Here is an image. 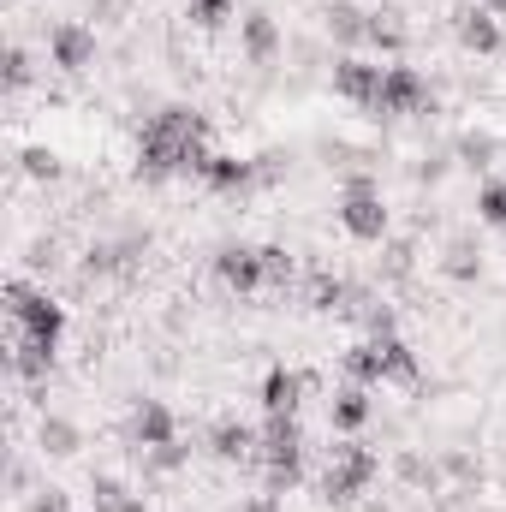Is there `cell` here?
Here are the masks:
<instances>
[{
    "label": "cell",
    "instance_id": "d6986e66",
    "mask_svg": "<svg viewBox=\"0 0 506 512\" xmlns=\"http://www.w3.org/2000/svg\"><path fill=\"white\" fill-rule=\"evenodd\" d=\"M441 268H447L453 280H477V274H483V251H477L471 239H453V245H447V262H441Z\"/></svg>",
    "mask_w": 506,
    "mask_h": 512
},
{
    "label": "cell",
    "instance_id": "cb8c5ba5",
    "mask_svg": "<svg viewBox=\"0 0 506 512\" xmlns=\"http://www.w3.org/2000/svg\"><path fill=\"white\" fill-rule=\"evenodd\" d=\"M24 173H30V179H54V173H60V161H54L48 149H30V155H24Z\"/></svg>",
    "mask_w": 506,
    "mask_h": 512
},
{
    "label": "cell",
    "instance_id": "d4e9b609",
    "mask_svg": "<svg viewBox=\"0 0 506 512\" xmlns=\"http://www.w3.org/2000/svg\"><path fill=\"white\" fill-rule=\"evenodd\" d=\"M6 78H12V90H24V84H30V54H24V48H12V60H6Z\"/></svg>",
    "mask_w": 506,
    "mask_h": 512
},
{
    "label": "cell",
    "instance_id": "e0dca14e",
    "mask_svg": "<svg viewBox=\"0 0 506 512\" xmlns=\"http://www.w3.org/2000/svg\"><path fill=\"white\" fill-rule=\"evenodd\" d=\"M36 441H42V453H54V459H72V453L84 447V429H78V423H66V417H42Z\"/></svg>",
    "mask_w": 506,
    "mask_h": 512
},
{
    "label": "cell",
    "instance_id": "5b68a950",
    "mask_svg": "<svg viewBox=\"0 0 506 512\" xmlns=\"http://www.w3.org/2000/svg\"><path fill=\"white\" fill-rule=\"evenodd\" d=\"M423 108H435V90H429V78L417 72V66H387L381 72V102L376 114H423Z\"/></svg>",
    "mask_w": 506,
    "mask_h": 512
},
{
    "label": "cell",
    "instance_id": "83f0119b",
    "mask_svg": "<svg viewBox=\"0 0 506 512\" xmlns=\"http://www.w3.org/2000/svg\"><path fill=\"white\" fill-rule=\"evenodd\" d=\"M60 512H72V507H60Z\"/></svg>",
    "mask_w": 506,
    "mask_h": 512
},
{
    "label": "cell",
    "instance_id": "52a82bcc",
    "mask_svg": "<svg viewBox=\"0 0 506 512\" xmlns=\"http://www.w3.org/2000/svg\"><path fill=\"white\" fill-rule=\"evenodd\" d=\"M381 72H387V66L364 60V54H340V60H334V96L352 102V108H376L381 102Z\"/></svg>",
    "mask_w": 506,
    "mask_h": 512
},
{
    "label": "cell",
    "instance_id": "7a4b0ae2",
    "mask_svg": "<svg viewBox=\"0 0 506 512\" xmlns=\"http://www.w3.org/2000/svg\"><path fill=\"white\" fill-rule=\"evenodd\" d=\"M346 376L364 387H387V382H417V358H411V346L399 340V334H387V340H358L352 352H346Z\"/></svg>",
    "mask_w": 506,
    "mask_h": 512
},
{
    "label": "cell",
    "instance_id": "44dd1931",
    "mask_svg": "<svg viewBox=\"0 0 506 512\" xmlns=\"http://www.w3.org/2000/svg\"><path fill=\"white\" fill-rule=\"evenodd\" d=\"M90 495H96V512H120L131 501V489L120 483V477H96V483H90Z\"/></svg>",
    "mask_w": 506,
    "mask_h": 512
},
{
    "label": "cell",
    "instance_id": "ba28073f",
    "mask_svg": "<svg viewBox=\"0 0 506 512\" xmlns=\"http://www.w3.org/2000/svg\"><path fill=\"white\" fill-rule=\"evenodd\" d=\"M215 274H221V286H233V292H262V286H268L262 251H245V245H227V251L215 256Z\"/></svg>",
    "mask_w": 506,
    "mask_h": 512
},
{
    "label": "cell",
    "instance_id": "4fadbf2b",
    "mask_svg": "<svg viewBox=\"0 0 506 512\" xmlns=\"http://www.w3.org/2000/svg\"><path fill=\"white\" fill-rule=\"evenodd\" d=\"M298 399H304V376L298 370L274 364L262 376V417H298Z\"/></svg>",
    "mask_w": 506,
    "mask_h": 512
},
{
    "label": "cell",
    "instance_id": "603a6c76",
    "mask_svg": "<svg viewBox=\"0 0 506 512\" xmlns=\"http://www.w3.org/2000/svg\"><path fill=\"white\" fill-rule=\"evenodd\" d=\"M459 155H465L471 167H489V155H495V137H489V131H465V137H459Z\"/></svg>",
    "mask_w": 506,
    "mask_h": 512
},
{
    "label": "cell",
    "instance_id": "8992f818",
    "mask_svg": "<svg viewBox=\"0 0 506 512\" xmlns=\"http://www.w3.org/2000/svg\"><path fill=\"white\" fill-rule=\"evenodd\" d=\"M48 60H54L60 72H84V66H96V24H84V18H60V24L48 30Z\"/></svg>",
    "mask_w": 506,
    "mask_h": 512
},
{
    "label": "cell",
    "instance_id": "9a60e30c",
    "mask_svg": "<svg viewBox=\"0 0 506 512\" xmlns=\"http://www.w3.org/2000/svg\"><path fill=\"white\" fill-rule=\"evenodd\" d=\"M328 36H334L340 48H364V42H370V12H358L352 0H334V6H328Z\"/></svg>",
    "mask_w": 506,
    "mask_h": 512
},
{
    "label": "cell",
    "instance_id": "7402d4cb",
    "mask_svg": "<svg viewBox=\"0 0 506 512\" xmlns=\"http://www.w3.org/2000/svg\"><path fill=\"white\" fill-rule=\"evenodd\" d=\"M185 12H191V18H197L203 30H221V24L233 18V0H191Z\"/></svg>",
    "mask_w": 506,
    "mask_h": 512
},
{
    "label": "cell",
    "instance_id": "9c48e42d",
    "mask_svg": "<svg viewBox=\"0 0 506 512\" xmlns=\"http://www.w3.org/2000/svg\"><path fill=\"white\" fill-rule=\"evenodd\" d=\"M239 48H245L251 66H274L280 48H286V36H280V24H274L268 12H245V18H239Z\"/></svg>",
    "mask_w": 506,
    "mask_h": 512
},
{
    "label": "cell",
    "instance_id": "3957f363",
    "mask_svg": "<svg viewBox=\"0 0 506 512\" xmlns=\"http://www.w3.org/2000/svg\"><path fill=\"white\" fill-rule=\"evenodd\" d=\"M334 215H340V227L358 239V245H381L387 239V197H381V185L370 173H352L346 185H340V203H334Z\"/></svg>",
    "mask_w": 506,
    "mask_h": 512
},
{
    "label": "cell",
    "instance_id": "5bb4252c",
    "mask_svg": "<svg viewBox=\"0 0 506 512\" xmlns=\"http://www.w3.org/2000/svg\"><path fill=\"white\" fill-rule=\"evenodd\" d=\"M209 447H215V459H256V453H262V429L227 417V423L209 429Z\"/></svg>",
    "mask_w": 506,
    "mask_h": 512
},
{
    "label": "cell",
    "instance_id": "8fae6325",
    "mask_svg": "<svg viewBox=\"0 0 506 512\" xmlns=\"http://www.w3.org/2000/svg\"><path fill=\"white\" fill-rule=\"evenodd\" d=\"M131 435H137L143 453H149V447H173V441H179V423H173L167 399H137V411H131Z\"/></svg>",
    "mask_w": 506,
    "mask_h": 512
},
{
    "label": "cell",
    "instance_id": "ac0fdd59",
    "mask_svg": "<svg viewBox=\"0 0 506 512\" xmlns=\"http://www.w3.org/2000/svg\"><path fill=\"white\" fill-rule=\"evenodd\" d=\"M370 48H381V54H399V48H405L399 12H370Z\"/></svg>",
    "mask_w": 506,
    "mask_h": 512
},
{
    "label": "cell",
    "instance_id": "484cf974",
    "mask_svg": "<svg viewBox=\"0 0 506 512\" xmlns=\"http://www.w3.org/2000/svg\"><path fill=\"white\" fill-rule=\"evenodd\" d=\"M120 512H149V507H143V495H131V501H126Z\"/></svg>",
    "mask_w": 506,
    "mask_h": 512
},
{
    "label": "cell",
    "instance_id": "277c9868",
    "mask_svg": "<svg viewBox=\"0 0 506 512\" xmlns=\"http://www.w3.org/2000/svg\"><path fill=\"white\" fill-rule=\"evenodd\" d=\"M381 459L370 447H358V441H340L334 453H328V471H322V501H334V507H352L370 483H376Z\"/></svg>",
    "mask_w": 506,
    "mask_h": 512
},
{
    "label": "cell",
    "instance_id": "ffe728a7",
    "mask_svg": "<svg viewBox=\"0 0 506 512\" xmlns=\"http://www.w3.org/2000/svg\"><path fill=\"white\" fill-rule=\"evenodd\" d=\"M477 221H489L495 233H506V179H489L477 191Z\"/></svg>",
    "mask_w": 506,
    "mask_h": 512
},
{
    "label": "cell",
    "instance_id": "6da1fadb",
    "mask_svg": "<svg viewBox=\"0 0 506 512\" xmlns=\"http://www.w3.org/2000/svg\"><path fill=\"white\" fill-rule=\"evenodd\" d=\"M6 316H12V334L42 346V352H60V334H66V310L48 298V292H30L24 280L6 286Z\"/></svg>",
    "mask_w": 506,
    "mask_h": 512
},
{
    "label": "cell",
    "instance_id": "30bf717a",
    "mask_svg": "<svg viewBox=\"0 0 506 512\" xmlns=\"http://www.w3.org/2000/svg\"><path fill=\"white\" fill-rule=\"evenodd\" d=\"M197 179H203L209 191H239V197H245V191H256V185H262V167H256V161H245V155H209Z\"/></svg>",
    "mask_w": 506,
    "mask_h": 512
},
{
    "label": "cell",
    "instance_id": "2e32d148",
    "mask_svg": "<svg viewBox=\"0 0 506 512\" xmlns=\"http://www.w3.org/2000/svg\"><path fill=\"white\" fill-rule=\"evenodd\" d=\"M459 42H465L471 54H495V48H501V24H495V12H489V6L459 12Z\"/></svg>",
    "mask_w": 506,
    "mask_h": 512
},
{
    "label": "cell",
    "instance_id": "7c38bea8",
    "mask_svg": "<svg viewBox=\"0 0 506 512\" xmlns=\"http://www.w3.org/2000/svg\"><path fill=\"white\" fill-rule=\"evenodd\" d=\"M370 417H376V387L352 382V387H340V393L328 399V423H334L340 435H358Z\"/></svg>",
    "mask_w": 506,
    "mask_h": 512
},
{
    "label": "cell",
    "instance_id": "4316f807",
    "mask_svg": "<svg viewBox=\"0 0 506 512\" xmlns=\"http://www.w3.org/2000/svg\"><path fill=\"white\" fill-rule=\"evenodd\" d=\"M483 6H489V12H495V18H501V12H506V0H483Z\"/></svg>",
    "mask_w": 506,
    "mask_h": 512
}]
</instances>
